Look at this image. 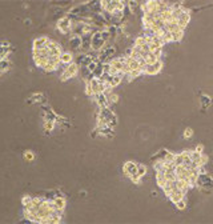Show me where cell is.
Wrapping results in <instances>:
<instances>
[{
	"label": "cell",
	"instance_id": "6da1fadb",
	"mask_svg": "<svg viewBox=\"0 0 213 224\" xmlns=\"http://www.w3.org/2000/svg\"><path fill=\"white\" fill-rule=\"evenodd\" d=\"M105 47V42L101 39V31H95L92 34V47L91 50L95 52H100Z\"/></svg>",
	"mask_w": 213,
	"mask_h": 224
},
{
	"label": "cell",
	"instance_id": "7a4b0ae2",
	"mask_svg": "<svg viewBox=\"0 0 213 224\" xmlns=\"http://www.w3.org/2000/svg\"><path fill=\"white\" fill-rule=\"evenodd\" d=\"M72 25H73V21L71 17L68 16H64V17H60L57 21V28L60 29L63 34H72Z\"/></svg>",
	"mask_w": 213,
	"mask_h": 224
},
{
	"label": "cell",
	"instance_id": "3957f363",
	"mask_svg": "<svg viewBox=\"0 0 213 224\" xmlns=\"http://www.w3.org/2000/svg\"><path fill=\"white\" fill-rule=\"evenodd\" d=\"M78 72H79V65L75 64V63H71L69 65H67V67H65L64 72L61 73V76H60L61 82H65V80L73 78L75 75H78Z\"/></svg>",
	"mask_w": 213,
	"mask_h": 224
},
{
	"label": "cell",
	"instance_id": "277c9868",
	"mask_svg": "<svg viewBox=\"0 0 213 224\" xmlns=\"http://www.w3.org/2000/svg\"><path fill=\"white\" fill-rule=\"evenodd\" d=\"M161 67H163V63H161V60H157L155 64H146L143 72L146 73V75H156L157 72H160Z\"/></svg>",
	"mask_w": 213,
	"mask_h": 224
},
{
	"label": "cell",
	"instance_id": "5b68a950",
	"mask_svg": "<svg viewBox=\"0 0 213 224\" xmlns=\"http://www.w3.org/2000/svg\"><path fill=\"white\" fill-rule=\"evenodd\" d=\"M124 174H125L128 178L136 175L137 174V164L133 163V161H127V163L124 164Z\"/></svg>",
	"mask_w": 213,
	"mask_h": 224
},
{
	"label": "cell",
	"instance_id": "8992f818",
	"mask_svg": "<svg viewBox=\"0 0 213 224\" xmlns=\"http://www.w3.org/2000/svg\"><path fill=\"white\" fill-rule=\"evenodd\" d=\"M53 201V205L57 208V210H60V211H64V208H65V204H67V201H65V197L61 195V193H59L57 192V196L55 197V199L52 200Z\"/></svg>",
	"mask_w": 213,
	"mask_h": 224
},
{
	"label": "cell",
	"instance_id": "52a82bcc",
	"mask_svg": "<svg viewBox=\"0 0 213 224\" xmlns=\"http://www.w3.org/2000/svg\"><path fill=\"white\" fill-rule=\"evenodd\" d=\"M95 99H96V104H97L99 108H101V107H108V105H109L108 97H106L105 94H97V95H95Z\"/></svg>",
	"mask_w": 213,
	"mask_h": 224
},
{
	"label": "cell",
	"instance_id": "ba28073f",
	"mask_svg": "<svg viewBox=\"0 0 213 224\" xmlns=\"http://www.w3.org/2000/svg\"><path fill=\"white\" fill-rule=\"evenodd\" d=\"M189 21H190V13H189V11H185V12L180 16V19L177 20V23L180 25V28L184 31V28L189 24Z\"/></svg>",
	"mask_w": 213,
	"mask_h": 224
},
{
	"label": "cell",
	"instance_id": "9c48e42d",
	"mask_svg": "<svg viewBox=\"0 0 213 224\" xmlns=\"http://www.w3.org/2000/svg\"><path fill=\"white\" fill-rule=\"evenodd\" d=\"M68 44H69V48L73 50V51H75V50H80V48H81V46H83L81 38H79V36H72V38L69 39Z\"/></svg>",
	"mask_w": 213,
	"mask_h": 224
},
{
	"label": "cell",
	"instance_id": "30bf717a",
	"mask_svg": "<svg viewBox=\"0 0 213 224\" xmlns=\"http://www.w3.org/2000/svg\"><path fill=\"white\" fill-rule=\"evenodd\" d=\"M49 43V39L47 36H43V38H38L34 40V48H43V47H47Z\"/></svg>",
	"mask_w": 213,
	"mask_h": 224
},
{
	"label": "cell",
	"instance_id": "8fae6325",
	"mask_svg": "<svg viewBox=\"0 0 213 224\" xmlns=\"http://www.w3.org/2000/svg\"><path fill=\"white\" fill-rule=\"evenodd\" d=\"M60 60H61V64H64L67 67V65L73 63V55L71 52H63V55L60 56Z\"/></svg>",
	"mask_w": 213,
	"mask_h": 224
},
{
	"label": "cell",
	"instance_id": "7c38bea8",
	"mask_svg": "<svg viewBox=\"0 0 213 224\" xmlns=\"http://www.w3.org/2000/svg\"><path fill=\"white\" fill-rule=\"evenodd\" d=\"M89 83H91V87H92L93 95L103 94V92H101V90H100V80L96 79V78H92V79H89Z\"/></svg>",
	"mask_w": 213,
	"mask_h": 224
},
{
	"label": "cell",
	"instance_id": "4fadbf2b",
	"mask_svg": "<svg viewBox=\"0 0 213 224\" xmlns=\"http://www.w3.org/2000/svg\"><path fill=\"white\" fill-rule=\"evenodd\" d=\"M104 73H105V72H104V67H103L101 63H99V64H97V68L92 72V76H93V78H96V79H100L101 76L104 75Z\"/></svg>",
	"mask_w": 213,
	"mask_h": 224
},
{
	"label": "cell",
	"instance_id": "5bb4252c",
	"mask_svg": "<svg viewBox=\"0 0 213 224\" xmlns=\"http://www.w3.org/2000/svg\"><path fill=\"white\" fill-rule=\"evenodd\" d=\"M11 67H12L11 60H8V59H3V60H0V69H2V72L8 71Z\"/></svg>",
	"mask_w": 213,
	"mask_h": 224
},
{
	"label": "cell",
	"instance_id": "9a60e30c",
	"mask_svg": "<svg viewBox=\"0 0 213 224\" xmlns=\"http://www.w3.org/2000/svg\"><path fill=\"white\" fill-rule=\"evenodd\" d=\"M144 60H145V63H146V64H155L157 60H160V59H159V57H156V56H155V53H153V52H148V53H146V56L144 57Z\"/></svg>",
	"mask_w": 213,
	"mask_h": 224
},
{
	"label": "cell",
	"instance_id": "2e32d148",
	"mask_svg": "<svg viewBox=\"0 0 213 224\" xmlns=\"http://www.w3.org/2000/svg\"><path fill=\"white\" fill-rule=\"evenodd\" d=\"M85 57H87V53H85V52L79 53L78 56L75 57V61H73V63H75V64H78L79 67H83V63H84V60H85Z\"/></svg>",
	"mask_w": 213,
	"mask_h": 224
},
{
	"label": "cell",
	"instance_id": "e0dca14e",
	"mask_svg": "<svg viewBox=\"0 0 213 224\" xmlns=\"http://www.w3.org/2000/svg\"><path fill=\"white\" fill-rule=\"evenodd\" d=\"M55 123H56V122H48V120H45V123H44V130H45L47 134H49V132L53 131Z\"/></svg>",
	"mask_w": 213,
	"mask_h": 224
},
{
	"label": "cell",
	"instance_id": "ac0fdd59",
	"mask_svg": "<svg viewBox=\"0 0 213 224\" xmlns=\"http://www.w3.org/2000/svg\"><path fill=\"white\" fill-rule=\"evenodd\" d=\"M182 36H184V31L172 32V40H173V42H179V40H181Z\"/></svg>",
	"mask_w": 213,
	"mask_h": 224
},
{
	"label": "cell",
	"instance_id": "d6986e66",
	"mask_svg": "<svg viewBox=\"0 0 213 224\" xmlns=\"http://www.w3.org/2000/svg\"><path fill=\"white\" fill-rule=\"evenodd\" d=\"M173 163L176 166H182L184 164V156H182V153H179V155H175V160Z\"/></svg>",
	"mask_w": 213,
	"mask_h": 224
},
{
	"label": "cell",
	"instance_id": "ffe728a7",
	"mask_svg": "<svg viewBox=\"0 0 213 224\" xmlns=\"http://www.w3.org/2000/svg\"><path fill=\"white\" fill-rule=\"evenodd\" d=\"M175 205L177 207V210H180V211H182V210H185L186 208V201H185V199L182 197L181 200H179L177 203H175Z\"/></svg>",
	"mask_w": 213,
	"mask_h": 224
},
{
	"label": "cell",
	"instance_id": "44dd1931",
	"mask_svg": "<svg viewBox=\"0 0 213 224\" xmlns=\"http://www.w3.org/2000/svg\"><path fill=\"white\" fill-rule=\"evenodd\" d=\"M145 174H146V167L143 166V164H137V175L140 178H143Z\"/></svg>",
	"mask_w": 213,
	"mask_h": 224
},
{
	"label": "cell",
	"instance_id": "7402d4cb",
	"mask_svg": "<svg viewBox=\"0 0 213 224\" xmlns=\"http://www.w3.org/2000/svg\"><path fill=\"white\" fill-rule=\"evenodd\" d=\"M56 68H57V65H53V64H51L49 61H48V63H47V64L43 67V71H45V72H51V71H55Z\"/></svg>",
	"mask_w": 213,
	"mask_h": 224
},
{
	"label": "cell",
	"instance_id": "603a6c76",
	"mask_svg": "<svg viewBox=\"0 0 213 224\" xmlns=\"http://www.w3.org/2000/svg\"><path fill=\"white\" fill-rule=\"evenodd\" d=\"M85 94L88 95V96H95V95H93V91H92V87H91L89 80H87V84H85Z\"/></svg>",
	"mask_w": 213,
	"mask_h": 224
},
{
	"label": "cell",
	"instance_id": "cb8c5ba5",
	"mask_svg": "<svg viewBox=\"0 0 213 224\" xmlns=\"http://www.w3.org/2000/svg\"><path fill=\"white\" fill-rule=\"evenodd\" d=\"M24 159L27 160V161H32V160L35 159V153L31 152V151H25L24 152Z\"/></svg>",
	"mask_w": 213,
	"mask_h": 224
},
{
	"label": "cell",
	"instance_id": "d4e9b609",
	"mask_svg": "<svg viewBox=\"0 0 213 224\" xmlns=\"http://www.w3.org/2000/svg\"><path fill=\"white\" fill-rule=\"evenodd\" d=\"M160 160H164V161H173V160H175V153L167 152V155L164 156V159H160Z\"/></svg>",
	"mask_w": 213,
	"mask_h": 224
},
{
	"label": "cell",
	"instance_id": "484cf974",
	"mask_svg": "<svg viewBox=\"0 0 213 224\" xmlns=\"http://www.w3.org/2000/svg\"><path fill=\"white\" fill-rule=\"evenodd\" d=\"M52 13H53V16H61V15L64 13V11L61 9V8H53L52 9Z\"/></svg>",
	"mask_w": 213,
	"mask_h": 224
},
{
	"label": "cell",
	"instance_id": "4316f807",
	"mask_svg": "<svg viewBox=\"0 0 213 224\" xmlns=\"http://www.w3.org/2000/svg\"><path fill=\"white\" fill-rule=\"evenodd\" d=\"M192 134H193L192 128H186V130L184 131V138H185V139H189L190 136H192Z\"/></svg>",
	"mask_w": 213,
	"mask_h": 224
},
{
	"label": "cell",
	"instance_id": "83f0119b",
	"mask_svg": "<svg viewBox=\"0 0 213 224\" xmlns=\"http://www.w3.org/2000/svg\"><path fill=\"white\" fill-rule=\"evenodd\" d=\"M116 124H117V117H116V115H113V117H112L111 120H109V127L113 128V127L116 126Z\"/></svg>",
	"mask_w": 213,
	"mask_h": 224
},
{
	"label": "cell",
	"instance_id": "f1b7e54d",
	"mask_svg": "<svg viewBox=\"0 0 213 224\" xmlns=\"http://www.w3.org/2000/svg\"><path fill=\"white\" fill-rule=\"evenodd\" d=\"M203 149H204L203 144H199V145L196 147V149H194V151H196V152H200V153H203Z\"/></svg>",
	"mask_w": 213,
	"mask_h": 224
}]
</instances>
